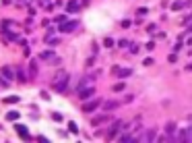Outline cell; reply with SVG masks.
I'll return each instance as SVG.
<instances>
[{
  "instance_id": "obj_30",
  "label": "cell",
  "mask_w": 192,
  "mask_h": 143,
  "mask_svg": "<svg viewBox=\"0 0 192 143\" xmlns=\"http://www.w3.org/2000/svg\"><path fill=\"white\" fill-rule=\"evenodd\" d=\"M188 21H192V15H188V17L184 19V23H188Z\"/></svg>"
},
{
  "instance_id": "obj_15",
  "label": "cell",
  "mask_w": 192,
  "mask_h": 143,
  "mask_svg": "<svg viewBox=\"0 0 192 143\" xmlns=\"http://www.w3.org/2000/svg\"><path fill=\"white\" fill-rule=\"evenodd\" d=\"M15 73H17V81H19V83H25V81H27V75H25V71H23L21 66H19Z\"/></svg>"
},
{
  "instance_id": "obj_17",
  "label": "cell",
  "mask_w": 192,
  "mask_h": 143,
  "mask_svg": "<svg viewBox=\"0 0 192 143\" xmlns=\"http://www.w3.org/2000/svg\"><path fill=\"white\" fill-rule=\"evenodd\" d=\"M15 129H17V133H19V135H21V137H29V131H27V129H25V127H23V124H17V127H15Z\"/></svg>"
},
{
  "instance_id": "obj_18",
  "label": "cell",
  "mask_w": 192,
  "mask_h": 143,
  "mask_svg": "<svg viewBox=\"0 0 192 143\" xmlns=\"http://www.w3.org/2000/svg\"><path fill=\"white\" fill-rule=\"evenodd\" d=\"M182 9H186V2H174L171 4V11H182Z\"/></svg>"
},
{
  "instance_id": "obj_26",
  "label": "cell",
  "mask_w": 192,
  "mask_h": 143,
  "mask_svg": "<svg viewBox=\"0 0 192 143\" xmlns=\"http://www.w3.org/2000/svg\"><path fill=\"white\" fill-rule=\"evenodd\" d=\"M54 31H56V29H54V27H50V29L45 31V37H52V33H54Z\"/></svg>"
},
{
  "instance_id": "obj_3",
  "label": "cell",
  "mask_w": 192,
  "mask_h": 143,
  "mask_svg": "<svg viewBox=\"0 0 192 143\" xmlns=\"http://www.w3.org/2000/svg\"><path fill=\"white\" fill-rule=\"evenodd\" d=\"M110 118H112V112H105V110H103V112L95 114V116L91 118V127H93V129H95V127H101L103 122H108Z\"/></svg>"
},
{
  "instance_id": "obj_22",
  "label": "cell",
  "mask_w": 192,
  "mask_h": 143,
  "mask_svg": "<svg viewBox=\"0 0 192 143\" xmlns=\"http://www.w3.org/2000/svg\"><path fill=\"white\" fill-rule=\"evenodd\" d=\"M68 129H70V133H77V131H79V127H77L74 122H68Z\"/></svg>"
},
{
  "instance_id": "obj_6",
  "label": "cell",
  "mask_w": 192,
  "mask_h": 143,
  "mask_svg": "<svg viewBox=\"0 0 192 143\" xmlns=\"http://www.w3.org/2000/svg\"><path fill=\"white\" fill-rule=\"evenodd\" d=\"M138 141H157V131H155V129H147V133L141 131Z\"/></svg>"
},
{
  "instance_id": "obj_20",
  "label": "cell",
  "mask_w": 192,
  "mask_h": 143,
  "mask_svg": "<svg viewBox=\"0 0 192 143\" xmlns=\"http://www.w3.org/2000/svg\"><path fill=\"white\" fill-rule=\"evenodd\" d=\"M19 118V112H8L6 114V120H17Z\"/></svg>"
},
{
  "instance_id": "obj_19",
  "label": "cell",
  "mask_w": 192,
  "mask_h": 143,
  "mask_svg": "<svg viewBox=\"0 0 192 143\" xmlns=\"http://www.w3.org/2000/svg\"><path fill=\"white\" fill-rule=\"evenodd\" d=\"M8 83H11V81H8V79H6V77L0 73V87H2V89H6V87H8Z\"/></svg>"
},
{
  "instance_id": "obj_1",
  "label": "cell",
  "mask_w": 192,
  "mask_h": 143,
  "mask_svg": "<svg viewBox=\"0 0 192 143\" xmlns=\"http://www.w3.org/2000/svg\"><path fill=\"white\" fill-rule=\"evenodd\" d=\"M103 104V100L101 97H91V100H87V102H83V112L85 114H91V112H97V108Z\"/></svg>"
},
{
  "instance_id": "obj_12",
  "label": "cell",
  "mask_w": 192,
  "mask_h": 143,
  "mask_svg": "<svg viewBox=\"0 0 192 143\" xmlns=\"http://www.w3.org/2000/svg\"><path fill=\"white\" fill-rule=\"evenodd\" d=\"M0 73H2V75H4V77H6L8 81L17 77V73H15V69H11V66H2V69H0Z\"/></svg>"
},
{
  "instance_id": "obj_23",
  "label": "cell",
  "mask_w": 192,
  "mask_h": 143,
  "mask_svg": "<svg viewBox=\"0 0 192 143\" xmlns=\"http://www.w3.org/2000/svg\"><path fill=\"white\" fill-rule=\"evenodd\" d=\"M124 89V83H116L114 85V91H122Z\"/></svg>"
},
{
  "instance_id": "obj_24",
  "label": "cell",
  "mask_w": 192,
  "mask_h": 143,
  "mask_svg": "<svg viewBox=\"0 0 192 143\" xmlns=\"http://www.w3.org/2000/svg\"><path fill=\"white\" fill-rule=\"evenodd\" d=\"M74 9H79V4H77V2H70V4H68V11L72 12V11H74Z\"/></svg>"
},
{
  "instance_id": "obj_16",
  "label": "cell",
  "mask_w": 192,
  "mask_h": 143,
  "mask_svg": "<svg viewBox=\"0 0 192 143\" xmlns=\"http://www.w3.org/2000/svg\"><path fill=\"white\" fill-rule=\"evenodd\" d=\"M130 75H132L130 69H120V71H118V77H120V79H126V77H130Z\"/></svg>"
},
{
  "instance_id": "obj_27",
  "label": "cell",
  "mask_w": 192,
  "mask_h": 143,
  "mask_svg": "<svg viewBox=\"0 0 192 143\" xmlns=\"http://www.w3.org/2000/svg\"><path fill=\"white\" fill-rule=\"evenodd\" d=\"M136 15H138V17H143V15H147V9H138V11H136Z\"/></svg>"
},
{
  "instance_id": "obj_28",
  "label": "cell",
  "mask_w": 192,
  "mask_h": 143,
  "mask_svg": "<svg viewBox=\"0 0 192 143\" xmlns=\"http://www.w3.org/2000/svg\"><path fill=\"white\" fill-rule=\"evenodd\" d=\"M118 44H120V48H126V46H130V44H128V42H126V39H120V42H118Z\"/></svg>"
},
{
  "instance_id": "obj_14",
  "label": "cell",
  "mask_w": 192,
  "mask_h": 143,
  "mask_svg": "<svg viewBox=\"0 0 192 143\" xmlns=\"http://www.w3.org/2000/svg\"><path fill=\"white\" fill-rule=\"evenodd\" d=\"M176 131H178V124H176L174 120H170V122L165 124V133H167V135H174V137H176Z\"/></svg>"
},
{
  "instance_id": "obj_29",
  "label": "cell",
  "mask_w": 192,
  "mask_h": 143,
  "mask_svg": "<svg viewBox=\"0 0 192 143\" xmlns=\"http://www.w3.org/2000/svg\"><path fill=\"white\" fill-rule=\"evenodd\" d=\"M56 21H58V23H64V21H66V17H64V15H60V17H56Z\"/></svg>"
},
{
  "instance_id": "obj_5",
  "label": "cell",
  "mask_w": 192,
  "mask_h": 143,
  "mask_svg": "<svg viewBox=\"0 0 192 143\" xmlns=\"http://www.w3.org/2000/svg\"><path fill=\"white\" fill-rule=\"evenodd\" d=\"M77 97H79L81 102H87V100H91V97H95V87L93 85H89V87H83V89H79L77 91Z\"/></svg>"
},
{
  "instance_id": "obj_9",
  "label": "cell",
  "mask_w": 192,
  "mask_h": 143,
  "mask_svg": "<svg viewBox=\"0 0 192 143\" xmlns=\"http://www.w3.org/2000/svg\"><path fill=\"white\" fill-rule=\"evenodd\" d=\"M77 27H79V21H68V23H62V25H60V29H58V31H60V33H70V31H74Z\"/></svg>"
},
{
  "instance_id": "obj_8",
  "label": "cell",
  "mask_w": 192,
  "mask_h": 143,
  "mask_svg": "<svg viewBox=\"0 0 192 143\" xmlns=\"http://www.w3.org/2000/svg\"><path fill=\"white\" fill-rule=\"evenodd\" d=\"M93 81H95V73H93V75H85L79 83H77V91H79V89H83V87H89V85H93Z\"/></svg>"
},
{
  "instance_id": "obj_4",
  "label": "cell",
  "mask_w": 192,
  "mask_h": 143,
  "mask_svg": "<svg viewBox=\"0 0 192 143\" xmlns=\"http://www.w3.org/2000/svg\"><path fill=\"white\" fill-rule=\"evenodd\" d=\"M66 83H68V75L64 71H60L56 75V81H54V89L56 91H64L66 89Z\"/></svg>"
},
{
  "instance_id": "obj_10",
  "label": "cell",
  "mask_w": 192,
  "mask_h": 143,
  "mask_svg": "<svg viewBox=\"0 0 192 143\" xmlns=\"http://www.w3.org/2000/svg\"><path fill=\"white\" fill-rule=\"evenodd\" d=\"M101 108L105 112H116L118 108H120V102H116V100H108V102H103Z\"/></svg>"
},
{
  "instance_id": "obj_2",
  "label": "cell",
  "mask_w": 192,
  "mask_h": 143,
  "mask_svg": "<svg viewBox=\"0 0 192 143\" xmlns=\"http://www.w3.org/2000/svg\"><path fill=\"white\" fill-rule=\"evenodd\" d=\"M122 127H124V120H122V118H116L112 124L108 127V131H105V137H108V139H114V137H118V133L122 131Z\"/></svg>"
},
{
  "instance_id": "obj_13",
  "label": "cell",
  "mask_w": 192,
  "mask_h": 143,
  "mask_svg": "<svg viewBox=\"0 0 192 143\" xmlns=\"http://www.w3.org/2000/svg\"><path fill=\"white\" fill-rule=\"evenodd\" d=\"M37 71H39L37 60H31V62H29V79H35V77H37Z\"/></svg>"
},
{
  "instance_id": "obj_32",
  "label": "cell",
  "mask_w": 192,
  "mask_h": 143,
  "mask_svg": "<svg viewBox=\"0 0 192 143\" xmlns=\"http://www.w3.org/2000/svg\"><path fill=\"white\" fill-rule=\"evenodd\" d=\"M188 46H192V37H190V39H188Z\"/></svg>"
},
{
  "instance_id": "obj_11",
  "label": "cell",
  "mask_w": 192,
  "mask_h": 143,
  "mask_svg": "<svg viewBox=\"0 0 192 143\" xmlns=\"http://www.w3.org/2000/svg\"><path fill=\"white\" fill-rule=\"evenodd\" d=\"M37 58H39V60H50L48 64H52V62H54V60H56L58 56L54 54V52H52V50H45V52H41V54H39Z\"/></svg>"
},
{
  "instance_id": "obj_31",
  "label": "cell",
  "mask_w": 192,
  "mask_h": 143,
  "mask_svg": "<svg viewBox=\"0 0 192 143\" xmlns=\"http://www.w3.org/2000/svg\"><path fill=\"white\" fill-rule=\"evenodd\" d=\"M186 31H188V33H192V25H188V29H186Z\"/></svg>"
},
{
  "instance_id": "obj_25",
  "label": "cell",
  "mask_w": 192,
  "mask_h": 143,
  "mask_svg": "<svg viewBox=\"0 0 192 143\" xmlns=\"http://www.w3.org/2000/svg\"><path fill=\"white\" fill-rule=\"evenodd\" d=\"M105 46H108V48L114 46V39H112V37H105Z\"/></svg>"
},
{
  "instance_id": "obj_21",
  "label": "cell",
  "mask_w": 192,
  "mask_h": 143,
  "mask_svg": "<svg viewBox=\"0 0 192 143\" xmlns=\"http://www.w3.org/2000/svg\"><path fill=\"white\" fill-rule=\"evenodd\" d=\"M58 42H60V39H56V37H48V44H50V46H58Z\"/></svg>"
},
{
  "instance_id": "obj_7",
  "label": "cell",
  "mask_w": 192,
  "mask_h": 143,
  "mask_svg": "<svg viewBox=\"0 0 192 143\" xmlns=\"http://www.w3.org/2000/svg\"><path fill=\"white\" fill-rule=\"evenodd\" d=\"M176 141H192V127L188 129H180L176 135Z\"/></svg>"
}]
</instances>
